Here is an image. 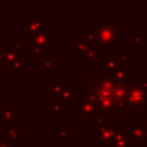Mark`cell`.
Wrapping results in <instances>:
<instances>
[{"label":"cell","mask_w":147,"mask_h":147,"mask_svg":"<svg viewBox=\"0 0 147 147\" xmlns=\"http://www.w3.org/2000/svg\"><path fill=\"white\" fill-rule=\"evenodd\" d=\"M80 88L83 98L89 101L96 109V114L112 117H128V90L136 84V78L130 76L128 83H117L111 72L101 66L83 71Z\"/></svg>","instance_id":"1"},{"label":"cell","mask_w":147,"mask_h":147,"mask_svg":"<svg viewBox=\"0 0 147 147\" xmlns=\"http://www.w3.org/2000/svg\"><path fill=\"white\" fill-rule=\"evenodd\" d=\"M96 47L105 51L107 47L116 45V26L111 23H96Z\"/></svg>","instance_id":"2"},{"label":"cell","mask_w":147,"mask_h":147,"mask_svg":"<svg viewBox=\"0 0 147 147\" xmlns=\"http://www.w3.org/2000/svg\"><path fill=\"white\" fill-rule=\"evenodd\" d=\"M53 31L45 28L38 34L28 36V49L31 53L35 54L36 58H40L41 53H45L48 48L53 45Z\"/></svg>","instance_id":"3"},{"label":"cell","mask_w":147,"mask_h":147,"mask_svg":"<svg viewBox=\"0 0 147 147\" xmlns=\"http://www.w3.org/2000/svg\"><path fill=\"white\" fill-rule=\"evenodd\" d=\"M128 107H129V112H137L141 110V107L147 102V92L140 84H133L130 85L129 90H128L127 96Z\"/></svg>","instance_id":"4"},{"label":"cell","mask_w":147,"mask_h":147,"mask_svg":"<svg viewBox=\"0 0 147 147\" xmlns=\"http://www.w3.org/2000/svg\"><path fill=\"white\" fill-rule=\"evenodd\" d=\"M117 130V127L114 121L106 125H99V127H94V140L98 141L99 146H111L112 138H114L115 132Z\"/></svg>","instance_id":"5"},{"label":"cell","mask_w":147,"mask_h":147,"mask_svg":"<svg viewBox=\"0 0 147 147\" xmlns=\"http://www.w3.org/2000/svg\"><path fill=\"white\" fill-rule=\"evenodd\" d=\"M75 115L76 117H80L83 123H93L96 119V109L89 101L85 98H81L75 106Z\"/></svg>","instance_id":"6"},{"label":"cell","mask_w":147,"mask_h":147,"mask_svg":"<svg viewBox=\"0 0 147 147\" xmlns=\"http://www.w3.org/2000/svg\"><path fill=\"white\" fill-rule=\"evenodd\" d=\"M0 123L7 128L18 127V107L16 105H0Z\"/></svg>","instance_id":"7"},{"label":"cell","mask_w":147,"mask_h":147,"mask_svg":"<svg viewBox=\"0 0 147 147\" xmlns=\"http://www.w3.org/2000/svg\"><path fill=\"white\" fill-rule=\"evenodd\" d=\"M45 17H25L23 18V35L31 36L47 28Z\"/></svg>","instance_id":"8"},{"label":"cell","mask_w":147,"mask_h":147,"mask_svg":"<svg viewBox=\"0 0 147 147\" xmlns=\"http://www.w3.org/2000/svg\"><path fill=\"white\" fill-rule=\"evenodd\" d=\"M103 54H105V51H101L96 45H92L84 52L80 59L83 62V65L88 66V69H94V67H98L101 65Z\"/></svg>","instance_id":"9"},{"label":"cell","mask_w":147,"mask_h":147,"mask_svg":"<svg viewBox=\"0 0 147 147\" xmlns=\"http://www.w3.org/2000/svg\"><path fill=\"white\" fill-rule=\"evenodd\" d=\"M136 142L130 137L128 129H117L114 134L111 142V147H132L134 146Z\"/></svg>","instance_id":"10"},{"label":"cell","mask_w":147,"mask_h":147,"mask_svg":"<svg viewBox=\"0 0 147 147\" xmlns=\"http://www.w3.org/2000/svg\"><path fill=\"white\" fill-rule=\"evenodd\" d=\"M25 140V132L23 129H20L18 127H10L7 128L5 134L0 136V141H5L9 143H16L18 145V142Z\"/></svg>","instance_id":"11"},{"label":"cell","mask_w":147,"mask_h":147,"mask_svg":"<svg viewBox=\"0 0 147 147\" xmlns=\"http://www.w3.org/2000/svg\"><path fill=\"white\" fill-rule=\"evenodd\" d=\"M92 45H94V44L88 43V41H86L83 36L79 35V36H76L75 40L71 41V44H70V51H71L72 53L76 54V58L80 59L84 52H85L86 49H88L89 47H92Z\"/></svg>","instance_id":"12"},{"label":"cell","mask_w":147,"mask_h":147,"mask_svg":"<svg viewBox=\"0 0 147 147\" xmlns=\"http://www.w3.org/2000/svg\"><path fill=\"white\" fill-rule=\"evenodd\" d=\"M0 52L3 56V65H8V63H13L16 61L23 59V54L16 52L14 49L10 47H0Z\"/></svg>","instance_id":"13"},{"label":"cell","mask_w":147,"mask_h":147,"mask_svg":"<svg viewBox=\"0 0 147 147\" xmlns=\"http://www.w3.org/2000/svg\"><path fill=\"white\" fill-rule=\"evenodd\" d=\"M101 69L107 72H114L117 67V54L116 53H106L105 52L103 58L101 62Z\"/></svg>","instance_id":"14"},{"label":"cell","mask_w":147,"mask_h":147,"mask_svg":"<svg viewBox=\"0 0 147 147\" xmlns=\"http://www.w3.org/2000/svg\"><path fill=\"white\" fill-rule=\"evenodd\" d=\"M112 78L117 83H128L129 80V65L128 66H117L116 70L112 72Z\"/></svg>","instance_id":"15"},{"label":"cell","mask_w":147,"mask_h":147,"mask_svg":"<svg viewBox=\"0 0 147 147\" xmlns=\"http://www.w3.org/2000/svg\"><path fill=\"white\" fill-rule=\"evenodd\" d=\"M128 132H129L130 137L134 140V142H137V141H143V132H145V129H143V127L141 124L132 123V124L129 125V128H128Z\"/></svg>","instance_id":"16"},{"label":"cell","mask_w":147,"mask_h":147,"mask_svg":"<svg viewBox=\"0 0 147 147\" xmlns=\"http://www.w3.org/2000/svg\"><path fill=\"white\" fill-rule=\"evenodd\" d=\"M63 89H65V83L61 84V83H57V81H49L47 84V92L53 96V99L58 98L61 96V93L63 92Z\"/></svg>","instance_id":"17"},{"label":"cell","mask_w":147,"mask_h":147,"mask_svg":"<svg viewBox=\"0 0 147 147\" xmlns=\"http://www.w3.org/2000/svg\"><path fill=\"white\" fill-rule=\"evenodd\" d=\"M48 112H51L54 117H63L65 116V111H63V106L59 103L57 99H53V103L47 106Z\"/></svg>","instance_id":"18"},{"label":"cell","mask_w":147,"mask_h":147,"mask_svg":"<svg viewBox=\"0 0 147 147\" xmlns=\"http://www.w3.org/2000/svg\"><path fill=\"white\" fill-rule=\"evenodd\" d=\"M23 69H25V62H23V59L16 61V62H13V63L5 65V70H7V71H9L12 76H17L18 72H21Z\"/></svg>","instance_id":"19"},{"label":"cell","mask_w":147,"mask_h":147,"mask_svg":"<svg viewBox=\"0 0 147 147\" xmlns=\"http://www.w3.org/2000/svg\"><path fill=\"white\" fill-rule=\"evenodd\" d=\"M81 36H83V38L85 39L88 43L94 44V45H96V31H94L93 28L83 30V32H81Z\"/></svg>","instance_id":"20"},{"label":"cell","mask_w":147,"mask_h":147,"mask_svg":"<svg viewBox=\"0 0 147 147\" xmlns=\"http://www.w3.org/2000/svg\"><path fill=\"white\" fill-rule=\"evenodd\" d=\"M110 123H111V117L110 116H106V115H98V116H96L93 124H94V127H99V125L110 124Z\"/></svg>","instance_id":"21"},{"label":"cell","mask_w":147,"mask_h":147,"mask_svg":"<svg viewBox=\"0 0 147 147\" xmlns=\"http://www.w3.org/2000/svg\"><path fill=\"white\" fill-rule=\"evenodd\" d=\"M146 36H141V35H130L129 36V45L130 47H136L140 45L143 40H146Z\"/></svg>","instance_id":"22"},{"label":"cell","mask_w":147,"mask_h":147,"mask_svg":"<svg viewBox=\"0 0 147 147\" xmlns=\"http://www.w3.org/2000/svg\"><path fill=\"white\" fill-rule=\"evenodd\" d=\"M129 54L128 53H119L117 54V66H128Z\"/></svg>","instance_id":"23"},{"label":"cell","mask_w":147,"mask_h":147,"mask_svg":"<svg viewBox=\"0 0 147 147\" xmlns=\"http://www.w3.org/2000/svg\"><path fill=\"white\" fill-rule=\"evenodd\" d=\"M41 69L45 71H52L53 70V59L52 58H44L41 61Z\"/></svg>","instance_id":"24"},{"label":"cell","mask_w":147,"mask_h":147,"mask_svg":"<svg viewBox=\"0 0 147 147\" xmlns=\"http://www.w3.org/2000/svg\"><path fill=\"white\" fill-rule=\"evenodd\" d=\"M58 137L63 141H70L71 140V134L67 129H58Z\"/></svg>","instance_id":"25"},{"label":"cell","mask_w":147,"mask_h":147,"mask_svg":"<svg viewBox=\"0 0 147 147\" xmlns=\"http://www.w3.org/2000/svg\"><path fill=\"white\" fill-rule=\"evenodd\" d=\"M12 48L14 49L16 52H18V53H21V54H23V44L21 43H18V41H16V43H13L12 44Z\"/></svg>","instance_id":"26"},{"label":"cell","mask_w":147,"mask_h":147,"mask_svg":"<svg viewBox=\"0 0 147 147\" xmlns=\"http://www.w3.org/2000/svg\"><path fill=\"white\" fill-rule=\"evenodd\" d=\"M140 85L142 86V88L147 92V76H142V78H141V83H140Z\"/></svg>","instance_id":"27"},{"label":"cell","mask_w":147,"mask_h":147,"mask_svg":"<svg viewBox=\"0 0 147 147\" xmlns=\"http://www.w3.org/2000/svg\"><path fill=\"white\" fill-rule=\"evenodd\" d=\"M0 147H18V145H16V143L5 142V141H0Z\"/></svg>","instance_id":"28"},{"label":"cell","mask_w":147,"mask_h":147,"mask_svg":"<svg viewBox=\"0 0 147 147\" xmlns=\"http://www.w3.org/2000/svg\"><path fill=\"white\" fill-rule=\"evenodd\" d=\"M5 132H7V127H5L4 124H1V123H0V136L5 134Z\"/></svg>","instance_id":"29"},{"label":"cell","mask_w":147,"mask_h":147,"mask_svg":"<svg viewBox=\"0 0 147 147\" xmlns=\"http://www.w3.org/2000/svg\"><path fill=\"white\" fill-rule=\"evenodd\" d=\"M143 129H145V132H143V141L147 142V128H143Z\"/></svg>","instance_id":"30"},{"label":"cell","mask_w":147,"mask_h":147,"mask_svg":"<svg viewBox=\"0 0 147 147\" xmlns=\"http://www.w3.org/2000/svg\"><path fill=\"white\" fill-rule=\"evenodd\" d=\"M0 65H3V56H1V52H0Z\"/></svg>","instance_id":"31"},{"label":"cell","mask_w":147,"mask_h":147,"mask_svg":"<svg viewBox=\"0 0 147 147\" xmlns=\"http://www.w3.org/2000/svg\"><path fill=\"white\" fill-rule=\"evenodd\" d=\"M143 147H147V146H143Z\"/></svg>","instance_id":"32"},{"label":"cell","mask_w":147,"mask_h":147,"mask_svg":"<svg viewBox=\"0 0 147 147\" xmlns=\"http://www.w3.org/2000/svg\"><path fill=\"white\" fill-rule=\"evenodd\" d=\"M146 38H147V35H146Z\"/></svg>","instance_id":"33"}]
</instances>
